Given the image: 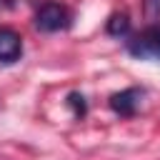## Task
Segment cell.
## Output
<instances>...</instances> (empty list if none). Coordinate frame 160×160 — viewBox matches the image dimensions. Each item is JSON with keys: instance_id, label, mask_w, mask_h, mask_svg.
<instances>
[{"instance_id": "6da1fadb", "label": "cell", "mask_w": 160, "mask_h": 160, "mask_svg": "<svg viewBox=\"0 0 160 160\" xmlns=\"http://www.w3.org/2000/svg\"><path fill=\"white\" fill-rule=\"evenodd\" d=\"M128 52L138 60H160V25H148L140 32L130 35V40L125 42Z\"/></svg>"}, {"instance_id": "7a4b0ae2", "label": "cell", "mask_w": 160, "mask_h": 160, "mask_svg": "<svg viewBox=\"0 0 160 160\" xmlns=\"http://www.w3.org/2000/svg\"><path fill=\"white\" fill-rule=\"evenodd\" d=\"M35 28L40 32H58L70 28V12L68 8L58 5V2H48L35 12Z\"/></svg>"}, {"instance_id": "3957f363", "label": "cell", "mask_w": 160, "mask_h": 160, "mask_svg": "<svg viewBox=\"0 0 160 160\" xmlns=\"http://www.w3.org/2000/svg\"><path fill=\"white\" fill-rule=\"evenodd\" d=\"M142 95H145V92H142L140 88H125V90L110 95V108H112V112H118L120 118H132V115L138 112L140 102H142Z\"/></svg>"}, {"instance_id": "277c9868", "label": "cell", "mask_w": 160, "mask_h": 160, "mask_svg": "<svg viewBox=\"0 0 160 160\" xmlns=\"http://www.w3.org/2000/svg\"><path fill=\"white\" fill-rule=\"evenodd\" d=\"M22 55V38L12 28H0V62L12 65Z\"/></svg>"}, {"instance_id": "5b68a950", "label": "cell", "mask_w": 160, "mask_h": 160, "mask_svg": "<svg viewBox=\"0 0 160 160\" xmlns=\"http://www.w3.org/2000/svg\"><path fill=\"white\" fill-rule=\"evenodd\" d=\"M105 30H108V35H112V38H125V35H130V18H128L125 12H115V15H110Z\"/></svg>"}, {"instance_id": "8992f818", "label": "cell", "mask_w": 160, "mask_h": 160, "mask_svg": "<svg viewBox=\"0 0 160 160\" xmlns=\"http://www.w3.org/2000/svg\"><path fill=\"white\" fill-rule=\"evenodd\" d=\"M68 108L72 110V115L80 120V118H85V112H88V102H85V95L82 92H70L68 95Z\"/></svg>"}, {"instance_id": "52a82bcc", "label": "cell", "mask_w": 160, "mask_h": 160, "mask_svg": "<svg viewBox=\"0 0 160 160\" xmlns=\"http://www.w3.org/2000/svg\"><path fill=\"white\" fill-rule=\"evenodd\" d=\"M142 8H145V18L152 20V25H155V20H160V0H145Z\"/></svg>"}, {"instance_id": "ba28073f", "label": "cell", "mask_w": 160, "mask_h": 160, "mask_svg": "<svg viewBox=\"0 0 160 160\" xmlns=\"http://www.w3.org/2000/svg\"><path fill=\"white\" fill-rule=\"evenodd\" d=\"M15 8V0H0V10H10Z\"/></svg>"}]
</instances>
